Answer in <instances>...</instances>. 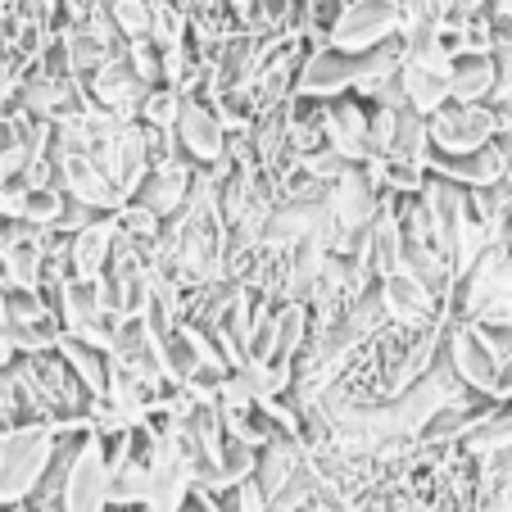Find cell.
<instances>
[{"instance_id":"obj_17","label":"cell","mask_w":512,"mask_h":512,"mask_svg":"<svg viewBox=\"0 0 512 512\" xmlns=\"http://www.w3.org/2000/svg\"><path fill=\"white\" fill-rule=\"evenodd\" d=\"M114 55H118V50L109 46V41H100L87 23L68 28V37H64V68L73 73V78H91V73H96L105 59H114Z\"/></svg>"},{"instance_id":"obj_2","label":"cell","mask_w":512,"mask_h":512,"mask_svg":"<svg viewBox=\"0 0 512 512\" xmlns=\"http://www.w3.org/2000/svg\"><path fill=\"white\" fill-rule=\"evenodd\" d=\"M59 512H109V440L105 431H87L64 449Z\"/></svg>"},{"instance_id":"obj_20","label":"cell","mask_w":512,"mask_h":512,"mask_svg":"<svg viewBox=\"0 0 512 512\" xmlns=\"http://www.w3.org/2000/svg\"><path fill=\"white\" fill-rule=\"evenodd\" d=\"M236 512H268V494L259 490V481H241L236 485Z\"/></svg>"},{"instance_id":"obj_8","label":"cell","mask_w":512,"mask_h":512,"mask_svg":"<svg viewBox=\"0 0 512 512\" xmlns=\"http://www.w3.org/2000/svg\"><path fill=\"white\" fill-rule=\"evenodd\" d=\"M173 136H177V145H182V155L195 159V164H223L227 159V127L204 100L182 96Z\"/></svg>"},{"instance_id":"obj_15","label":"cell","mask_w":512,"mask_h":512,"mask_svg":"<svg viewBox=\"0 0 512 512\" xmlns=\"http://www.w3.org/2000/svg\"><path fill=\"white\" fill-rule=\"evenodd\" d=\"M494 100V59L458 55L449 64V105H490Z\"/></svg>"},{"instance_id":"obj_5","label":"cell","mask_w":512,"mask_h":512,"mask_svg":"<svg viewBox=\"0 0 512 512\" xmlns=\"http://www.w3.org/2000/svg\"><path fill=\"white\" fill-rule=\"evenodd\" d=\"M50 159H55V186L64 191V200L82 204V209H91V213L123 209L114 182H109L105 168H100L87 150H64V145H55V150H50Z\"/></svg>"},{"instance_id":"obj_21","label":"cell","mask_w":512,"mask_h":512,"mask_svg":"<svg viewBox=\"0 0 512 512\" xmlns=\"http://www.w3.org/2000/svg\"><path fill=\"white\" fill-rule=\"evenodd\" d=\"M232 10L241 14V19H250V10H254V0H232Z\"/></svg>"},{"instance_id":"obj_13","label":"cell","mask_w":512,"mask_h":512,"mask_svg":"<svg viewBox=\"0 0 512 512\" xmlns=\"http://www.w3.org/2000/svg\"><path fill=\"white\" fill-rule=\"evenodd\" d=\"M118 241V218H96L78 236H68V277L100 281L109 268V250Z\"/></svg>"},{"instance_id":"obj_22","label":"cell","mask_w":512,"mask_h":512,"mask_svg":"<svg viewBox=\"0 0 512 512\" xmlns=\"http://www.w3.org/2000/svg\"><path fill=\"white\" fill-rule=\"evenodd\" d=\"M23 0H0V10H19Z\"/></svg>"},{"instance_id":"obj_14","label":"cell","mask_w":512,"mask_h":512,"mask_svg":"<svg viewBox=\"0 0 512 512\" xmlns=\"http://www.w3.org/2000/svg\"><path fill=\"white\" fill-rule=\"evenodd\" d=\"M399 96H404V105L413 109V114L431 118L435 109L449 105V73L445 68H431V64H417V59L404 55V64H399Z\"/></svg>"},{"instance_id":"obj_18","label":"cell","mask_w":512,"mask_h":512,"mask_svg":"<svg viewBox=\"0 0 512 512\" xmlns=\"http://www.w3.org/2000/svg\"><path fill=\"white\" fill-rule=\"evenodd\" d=\"M105 10H109V19H114L118 37L150 41V23H155V5H150V0H109Z\"/></svg>"},{"instance_id":"obj_3","label":"cell","mask_w":512,"mask_h":512,"mask_svg":"<svg viewBox=\"0 0 512 512\" xmlns=\"http://www.w3.org/2000/svg\"><path fill=\"white\" fill-rule=\"evenodd\" d=\"M499 136V109L494 105H445L426 118V145L435 159L476 155Z\"/></svg>"},{"instance_id":"obj_11","label":"cell","mask_w":512,"mask_h":512,"mask_svg":"<svg viewBox=\"0 0 512 512\" xmlns=\"http://www.w3.org/2000/svg\"><path fill=\"white\" fill-rule=\"evenodd\" d=\"M191 186H195V177H191V168H186V159L164 155V159H155V164H150V173H145V182L136 186L132 200L164 223V218H173V213L186 209Z\"/></svg>"},{"instance_id":"obj_16","label":"cell","mask_w":512,"mask_h":512,"mask_svg":"<svg viewBox=\"0 0 512 512\" xmlns=\"http://www.w3.org/2000/svg\"><path fill=\"white\" fill-rule=\"evenodd\" d=\"M55 354L64 358V368L73 372V381H78L96 404H105V395H109V358L100 354V349L82 345V340H68V336H59Z\"/></svg>"},{"instance_id":"obj_6","label":"cell","mask_w":512,"mask_h":512,"mask_svg":"<svg viewBox=\"0 0 512 512\" xmlns=\"http://www.w3.org/2000/svg\"><path fill=\"white\" fill-rule=\"evenodd\" d=\"M377 304H381V313H386V327H395L399 336H417V331L440 322V304L445 300L431 295V290H426L422 281H413L408 272H395V277L381 281Z\"/></svg>"},{"instance_id":"obj_12","label":"cell","mask_w":512,"mask_h":512,"mask_svg":"<svg viewBox=\"0 0 512 512\" xmlns=\"http://www.w3.org/2000/svg\"><path fill=\"white\" fill-rule=\"evenodd\" d=\"M354 87V59L331 46H318L300 68H295V96L304 100H336Z\"/></svg>"},{"instance_id":"obj_7","label":"cell","mask_w":512,"mask_h":512,"mask_svg":"<svg viewBox=\"0 0 512 512\" xmlns=\"http://www.w3.org/2000/svg\"><path fill=\"white\" fill-rule=\"evenodd\" d=\"M368 114L358 100H336L327 114L318 118V132H322V150L340 159V164L358 168L372 159V141H368Z\"/></svg>"},{"instance_id":"obj_9","label":"cell","mask_w":512,"mask_h":512,"mask_svg":"<svg viewBox=\"0 0 512 512\" xmlns=\"http://www.w3.org/2000/svg\"><path fill=\"white\" fill-rule=\"evenodd\" d=\"M445 345H449V372L463 381V390L485 395V399L499 395V358L481 345V336L472 327L458 322L454 331H445Z\"/></svg>"},{"instance_id":"obj_1","label":"cell","mask_w":512,"mask_h":512,"mask_svg":"<svg viewBox=\"0 0 512 512\" xmlns=\"http://www.w3.org/2000/svg\"><path fill=\"white\" fill-rule=\"evenodd\" d=\"M59 458V431L46 422H19L0 435V508H23Z\"/></svg>"},{"instance_id":"obj_10","label":"cell","mask_w":512,"mask_h":512,"mask_svg":"<svg viewBox=\"0 0 512 512\" xmlns=\"http://www.w3.org/2000/svg\"><path fill=\"white\" fill-rule=\"evenodd\" d=\"M87 91H91V100H96V109L123 118V123H132L136 109H141V100L150 96V87H145V82L132 73V64H127L123 50H118L114 59H105V64L91 73Z\"/></svg>"},{"instance_id":"obj_19","label":"cell","mask_w":512,"mask_h":512,"mask_svg":"<svg viewBox=\"0 0 512 512\" xmlns=\"http://www.w3.org/2000/svg\"><path fill=\"white\" fill-rule=\"evenodd\" d=\"M177 109H182V91H173V87H155L150 96L141 100V127L145 132H173V123H177Z\"/></svg>"},{"instance_id":"obj_4","label":"cell","mask_w":512,"mask_h":512,"mask_svg":"<svg viewBox=\"0 0 512 512\" xmlns=\"http://www.w3.org/2000/svg\"><path fill=\"white\" fill-rule=\"evenodd\" d=\"M395 32H399V0H345L327 28V46L358 59L368 50L386 46V41H395Z\"/></svg>"}]
</instances>
